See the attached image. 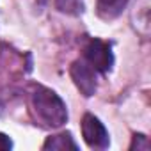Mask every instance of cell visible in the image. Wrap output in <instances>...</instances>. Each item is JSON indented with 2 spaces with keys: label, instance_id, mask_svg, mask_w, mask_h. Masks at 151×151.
Returning a JSON list of instances; mask_svg holds the SVG:
<instances>
[{
  "label": "cell",
  "instance_id": "cell-1",
  "mask_svg": "<svg viewBox=\"0 0 151 151\" xmlns=\"http://www.w3.org/2000/svg\"><path fill=\"white\" fill-rule=\"evenodd\" d=\"M30 101L37 119L50 128H59L68 121V110L64 101L57 93L48 87L34 86L30 93Z\"/></svg>",
  "mask_w": 151,
  "mask_h": 151
},
{
  "label": "cell",
  "instance_id": "cell-2",
  "mask_svg": "<svg viewBox=\"0 0 151 151\" xmlns=\"http://www.w3.org/2000/svg\"><path fill=\"white\" fill-rule=\"evenodd\" d=\"M84 60L89 62L96 71L109 73L114 64V53L110 45L101 39H91L84 48Z\"/></svg>",
  "mask_w": 151,
  "mask_h": 151
},
{
  "label": "cell",
  "instance_id": "cell-3",
  "mask_svg": "<svg viewBox=\"0 0 151 151\" xmlns=\"http://www.w3.org/2000/svg\"><path fill=\"white\" fill-rule=\"evenodd\" d=\"M82 135H84L86 144L89 147H94V149H105L110 144V137H109L107 128L93 114H86L82 117Z\"/></svg>",
  "mask_w": 151,
  "mask_h": 151
},
{
  "label": "cell",
  "instance_id": "cell-4",
  "mask_svg": "<svg viewBox=\"0 0 151 151\" xmlns=\"http://www.w3.org/2000/svg\"><path fill=\"white\" fill-rule=\"evenodd\" d=\"M71 78L75 82V86L78 87V91L84 94V96H93L96 93V87H98V82H96V69L86 62V60H75L71 64Z\"/></svg>",
  "mask_w": 151,
  "mask_h": 151
},
{
  "label": "cell",
  "instance_id": "cell-5",
  "mask_svg": "<svg viewBox=\"0 0 151 151\" xmlns=\"http://www.w3.org/2000/svg\"><path fill=\"white\" fill-rule=\"evenodd\" d=\"M126 4H128V0H96V9H98L100 18L114 20L123 13Z\"/></svg>",
  "mask_w": 151,
  "mask_h": 151
},
{
  "label": "cell",
  "instance_id": "cell-6",
  "mask_svg": "<svg viewBox=\"0 0 151 151\" xmlns=\"http://www.w3.org/2000/svg\"><path fill=\"white\" fill-rule=\"evenodd\" d=\"M43 149H53V151H66V149H78V144L73 140L71 133H57L46 139V142L43 144Z\"/></svg>",
  "mask_w": 151,
  "mask_h": 151
},
{
  "label": "cell",
  "instance_id": "cell-7",
  "mask_svg": "<svg viewBox=\"0 0 151 151\" xmlns=\"http://www.w3.org/2000/svg\"><path fill=\"white\" fill-rule=\"evenodd\" d=\"M55 6L60 13L66 14H80L82 13V0H55Z\"/></svg>",
  "mask_w": 151,
  "mask_h": 151
},
{
  "label": "cell",
  "instance_id": "cell-8",
  "mask_svg": "<svg viewBox=\"0 0 151 151\" xmlns=\"http://www.w3.org/2000/svg\"><path fill=\"white\" fill-rule=\"evenodd\" d=\"M130 149H132V151H133V149H137V151H140V149H149L147 137H146V135H142V133L133 135V142H132Z\"/></svg>",
  "mask_w": 151,
  "mask_h": 151
},
{
  "label": "cell",
  "instance_id": "cell-9",
  "mask_svg": "<svg viewBox=\"0 0 151 151\" xmlns=\"http://www.w3.org/2000/svg\"><path fill=\"white\" fill-rule=\"evenodd\" d=\"M11 147H13L11 139L4 133H0V151H6V149H11Z\"/></svg>",
  "mask_w": 151,
  "mask_h": 151
}]
</instances>
